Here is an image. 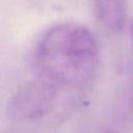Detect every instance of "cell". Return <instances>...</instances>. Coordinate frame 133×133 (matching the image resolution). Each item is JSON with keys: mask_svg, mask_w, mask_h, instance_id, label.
Segmentation results:
<instances>
[{"mask_svg": "<svg viewBox=\"0 0 133 133\" xmlns=\"http://www.w3.org/2000/svg\"><path fill=\"white\" fill-rule=\"evenodd\" d=\"M95 12L103 26L119 31L126 19V0H95Z\"/></svg>", "mask_w": 133, "mask_h": 133, "instance_id": "cell-3", "label": "cell"}, {"mask_svg": "<svg viewBox=\"0 0 133 133\" xmlns=\"http://www.w3.org/2000/svg\"><path fill=\"white\" fill-rule=\"evenodd\" d=\"M131 39H132V46H133V22L131 25Z\"/></svg>", "mask_w": 133, "mask_h": 133, "instance_id": "cell-4", "label": "cell"}, {"mask_svg": "<svg viewBox=\"0 0 133 133\" xmlns=\"http://www.w3.org/2000/svg\"><path fill=\"white\" fill-rule=\"evenodd\" d=\"M98 64L99 48L94 34L76 23H60L48 28L33 50L38 79L59 88L86 83Z\"/></svg>", "mask_w": 133, "mask_h": 133, "instance_id": "cell-1", "label": "cell"}, {"mask_svg": "<svg viewBox=\"0 0 133 133\" xmlns=\"http://www.w3.org/2000/svg\"><path fill=\"white\" fill-rule=\"evenodd\" d=\"M60 88L41 79L20 88L7 106V115L17 121L38 119L53 107Z\"/></svg>", "mask_w": 133, "mask_h": 133, "instance_id": "cell-2", "label": "cell"}]
</instances>
